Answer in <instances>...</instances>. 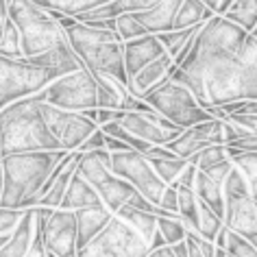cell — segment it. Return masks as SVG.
Wrapping results in <instances>:
<instances>
[{"instance_id":"obj_1","label":"cell","mask_w":257,"mask_h":257,"mask_svg":"<svg viewBox=\"0 0 257 257\" xmlns=\"http://www.w3.org/2000/svg\"><path fill=\"white\" fill-rule=\"evenodd\" d=\"M246 37L224 18H211L196 35L188 59L172 68L170 81L183 85L207 113L211 107L257 100V68L240 57Z\"/></svg>"},{"instance_id":"obj_2","label":"cell","mask_w":257,"mask_h":257,"mask_svg":"<svg viewBox=\"0 0 257 257\" xmlns=\"http://www.w3.org/2000/svg\"><path fill=\"white\" fill-rule=\"evenodd\" d=\"M44 94L18 100L0 111V157L24 155V153L63 151L48 131L42 115Z\"/></svg>"},{"instance_id":"obj_3","label":"cell","mask_w":257,"mask_h":257,"mask_svg":"<svg viewBox=\"0 0 257 257\" xmlns=\"http://www.w3.org/2000/svg\"><path fill=\"white\" fill-rule=\"evenodd\" d=\"M68 155V151L24 153L3 159L5 190L0 207L7 209H35L42 201V188L55 170V166Z\"/></svg>"},{"instance_id":"obj_4","label":"cell","mask_w":257,"mask_h":257,"mask_svg":"<svg viewBox=\"0 0 257 257\" xmlns=\"http://www.w3.org/2000/svg\"><path fill=\"white\" fill-rule=\"evenodd\" d=\"M66 42L89 74H107L120 85H128L124 70V48L115 33L76 22L72 29L66 31Z\"/></svg>"},{"instance_id":"obj_5","label":"cell","mask_w":257,"mask_h":257,"mask_svg":"<svg viewBox=\"0 0 257 257\" xmlns=\"http://www.w3.org/2000/svg\"><path fill=\"white\" fill-rule=\"evenodd\" d=\"M76 175L92 185L100 198V203L111 214H115L120 207H136L149 211V214H155V207L133 185H128L124 179L115 177L111 172V157H109L107 151L81 153Z\"/></svg>"},{"instance_id":"obj_6","label":"cell","mask_w":257,"mask_h":257,"mask_svg":"<svg viewBox=\"0 0 257 257\" xmlns=\"http://www.w3.org/2000/svg\"><path fill=\"white\" fill-rule=\"evenodd\" d=\"M7 16L18 29L24 59L40 57L66 42L59 22L37 7L33 0H7Z\"/></svg>"},{"instance_id":"obj_7","label":"cell","mask_w":257,"mask_h":257,"mask_svg":"<svg viewBox=\"0 0 257 257\" xmlns=\"http://www.w3.org/2000/svg\"><path fill=\"white\" fill-rule=\"evenodd\" d=\"M142 100L155 113L164 115L168 122H172V124L179 128H183V131L201 124V122L214 120L207 111H203V109L198 107L194 96L175 81H166L164 85H159L157 89H153L151 94H146Z\"/></svg>"},{"instance_id":"obj_8","label":"cell","mask_w":257,"mask_h":257,"mask_svg":"<svg viewBox=\"0 0 257 257\" xmlns=\"http://www.w3.org/2000/svg\"><path fill=\"white\" fill-rule=\"evenodd\" d=\"M53 81L55 76L48 70L35 68L27 59L0 57V111L18 100L40 94Z\"/></svg>"},{"instance_id":"obj_9","label":"cell","mask_w":257,"mask_h":257,"mask_svg":"<svg viewBox=\"0 0 257 257\" xmlns=\"http://www.w3.org/2000/svg\"><path fill=\"white\" fill-rule=\"evenodd\" d=\"M149 253L151 248L144 237L118 216H111L105 229L81 248L76 257H146Z\"/></svg>"},{"instance_id":"obj_10","label":"cell","mask_w":257,"mask_h":257,"mask_svg":"<svg viewBox=\"0 0 257 257\" xmlns=\"http://www.w3.org/2000/svg\"><path fill=\"white\" fill-rule=\"evenodd\" d=\"M42 94L46 105L63 109V111L83 113V111H89V109H98L96 83L85 68L74 74H68L53 81L46 89H42Z\"/></svg>"},{"instance_id":"obj_11","label":"cell","mask_w":257,"mask_h":257,"mask_svg":"<svg viewBox=\"0 0 257 257\" xmlns=\"http://www.w3.org/2000/svg\"><path fill=\"white\" fill-rule=\"evenodd\" d=\"M109 157H111V172L113 175L124 179L128 185H133V188L153 205V207H157L168 185L162 183V179H159L157 172L153 170L149 159L136 151L111 153Z\"/></svg>"},{"instance_id":"obj_12","label":"cell","mask_w":257,"mask_h":257,"mask_svg":"<svg viewBox=\"0 0 257 257\" xmlns=\"http://www.w3.org/2000/svg\"><path fill=\"white\" fill-rule=\"evenodd\" d=\"M35 216L42 222V237L46 253L55 257H76V220L74 211L35 207Z\"/></svg>"},{"instance_id":"obj_13","label":"cell","mask_w":257,"mask_h":257,"mask_svg":"<svg viewBox=\"0 0 257 257\" xmlns=\"http://www.w3.org/2000/svg\"><path fill=\"white\" fill-rule=\"evenodd\" d=\"M40 109H42V115H44V122H46L48 131L53 133V138L61 144V149L68 153L79 151L81 144L98 128L83 113L63 111V109L50 107L46 102H42Z\"/></svg>"},{"instance_id":"obj_14","label":"cell","mask_w":257,"mask_h":257,"mask_svg":"<svg viewBox=\"0 0 257 257\" xmlns=\"http://www.w3.org/2000/svg\"><path fill=\"white\" fill-rule=\"evenodd\" d=\"M120 124L124 126L131 136H136L138 140H142V142L151 144V146H166L183 133V128L175 126L172 122H168L164 115H159L155 111H151V113L126 111L124 118L120 120Z\"/></svg>"},{"instance_id":"obj_15","label":"cell","mask_w":257,"mask_h":257,"mask_svg":"<svg viewBox=\"0 0 257 257\" xmlns=\"http://www.w3.org/2000/svg\"><path fill=\"white\" fill-rule=\"evenodd\" d=\"M224 227L257 250V203L250 196H224Z\"/></svg>"},{"instance_id":"obj_16","label":"cell","mask_w":257,"mask_h":257,"mask_svg":"<svg viewBox=\"0 0 257 257\" xmlns=\"http://www.w3.org/2000/svg\"><path fill=\"white\" fill-rule=\"evenodd\" d=\"M79 159H81V153L74 151V153H68L55 166V170L50 172V177L46 179V183L42 188V201L37 207H44V209L61 207L63 196H66V192L70 188V181H72V177L76 175V168H79Z\"/></svg>"},{"instance_id":"obj_17","label":"cell","mask_w":257,"mask_h":257,"mask_svg":"<svg viewBox=\"0 0 257 257\" xmlns=\"http://www.w3.org/2000/svg\"><path fill=\"white\" fill-rule=\"evenodd\" d=\"M124 48V70H126V79H133L140 70H144L146 66H151L153 61H157L162 55H166V50L162 48V44L155 35H144L140 40H131L122 44Z\"/></svg>"},{"instance_id":"obj_18","label":"cell","mask_w":257,"mask_h":257,"mask_svg":"<svg viewBox=\"0 0 257 257\" xmlns=\"http://www.w3.org/2000/svg\"><path fill=\"white\" fill-rule=\"evenodd\" d=\"M172 68H175V61H172V57L162 55L157 61H153L151 66H146L144 70H140V72L133 76V79H128L126 92L142 100L146 94H151L153 89H157L159 85H164L166 81H170Z\"/></svg>"},{"instance_id":"obj_19","label":"cell","mask_w":257,"mask_h":257,"mask_svg":"<svg viewBox=\"0 0 257 257\" xmlns=\"http://www.w3.org/2000/svg\"><path fill=\"white\" fill-rule=\"evenodd\" d=\"M181 0H155L151 9L142 11V14H133L136 20L142 24V29L146 31V35H164L172 31L175 24V16L179 11Z\"/></svg>"},{"instance_id":"obj_20","label":"cell","mask_w":257,"mask_h":257,"mask_svg":"<svg viewBox=\"0 0 257 257\" xmlns=\"http://www.w3.org/2000/svg\"><path fill=\"white\" fill-rule=\"evenodd\" d=\"M29 63H33L35 68H42V70H48L50 74L57 79L61 76H68V74H74L83 70V63L79 61V57L72 53V48L68 46V42H63L61 46H57L48 53H44L40 57H33V59H27Z\"/></svg>"},{"instance_id":"obj_21","label":"cell","mask_w":257,"mask_h":257,"mask_svg":"<svg viewBox=\"0 0 257 257\" xmlns=\"http://www.w3.org/2000/svg\"><path fill=\"white\" fill-rule=\"evenodd\" d=\"M111 211L105 205H96V207L79 209L74 211V220H76V250L85 248L96 235L105 229V224L111 220Z\"/></svg>"},{"instance_id":"obj_22","label":"cell","mask_w":257,"mask_h":257,"mask_svg":"<svg viewBox=\"0 0 257 257\" xmlns=\"http://www.w3.org/2000/svg\"><path fill=\"white\" fill-rule=\"evenodd\" d=\"M35 227H37L35 209H27L20 224L11 233V240L0 248V257H27L31 244H33V237H35Z\"/></svg>"},{"instance_id":"obj_23","label":"cell","mask_w":257,"mask_h":257,"mask_svg":"<svg viewBox=\"0 0 257 257\" xmlns=\"http://www.w3.org/2000/svg\"><path fill=\"white\" fill-rule=\"evenodd\" d=\"M96 83V94H98V109H113V111H124L126 102V87L120 85L118 81H113L107 74H92Z\"/></svg>"},{"instance_id":"obj_24","label":"cell","mask_w":257,"mask_h":257,"mask_svg":"<svg viewBox=\"0 0 257 257\" xmlns=\"http://www.w3.org/2000/svg\"><path fill=\"white\" fill-rule=\"evenodd\" d=\"M96 205H102L96 190L89 185L85 179H81L79 175L72 177L70 181V188L63 196V203L61 207L63 211H79V209H87V207H96Z\"/></svg>"},{"instance_id":"obj_25","label":"cell","mask_w":257,"mask_h":257,"mask_svg":"<svg viewBox=\"0 0 257 257\" xmlns=\"http://www.w3.org/2000/svg\"><path fill=\"white\" fill-rule=\"evenodd\" d=\"M194 194L203 205L214 211L216 216L224 218V188L220 183H216L214 179H209L205 172L198 170L196 181H194Z\"/></svg>"},{"instance_id":"obj_26","label":"cell","mask_w":257,"mask_h":257,"mask_svg":"<svg viewBox=\"0 0 257 257\" xmlns=\"http://www.w3.org/2000/svg\"><path fill=\"white\" fill-rule=\"evenodd\" d=\"M113 216H118L120 220H124L133 231H138V233L144 237V242L151 246L153 235H155V231H157L155 214H149V211H142V209H136V207H120Z\"/></svg>"},{"instance_id":"obj_27","label":"cell","mask_w":257,"mask_h":257,"mask_svg":"<svg viewBox=\"0 0 257 257\" xmlns=\"http://www.w3.org/2000/svg\"><path fill=\"white\" fill-rule=\"evenodd\" d=\"M222 18L250 35L257 27V0H233Z\"/></svg>"},{"instance_id":"obj_28","label":"cell","mask_w":257,"mask_h":257,"mask_svg":"<svg viewBox=\"0 0 257 257\" xmlns=\"http://www.w3.org/2000/svg\"><path fill=\"white\" fill-rule=\"evenodd\" d=\"M177 198H179V220L185 224V229L192 233H198L201 227V209H198V198L194 194V190L188 188H177Z\"/></svg>"},{"instance_id":"obj_29","label":"cell","mask_w":257,"mask_h":257,"mask_svg":"<svg viewBox=\"0 0 257 257\" xmlns=\"http://www.w3.org/2000/svg\"><path fill=\"white\" fill-rule=\"evenodd\" d=\"M203 14H205V0H181L172 31H185V29H194L198 24H205Z\"/></svg>"},{"instance_id":"obj_30","label":"cell","mask_w":257,"mask_h":257,"mask_svg":"<svg viewBox=\"0 0 257 257\" xmlns=\"http://www.w3.org/2000/svg\"><path fill=\"white\" fill-rule=\"evenodd\" d=\"M229 159L233 162V166H237V168L242 170V175L248 183L250 198L257 203V153H233V151H229Z\"/></svg>"},{"instance_id":"obj_31","label":"cell","mask_w":257,"mask_h":257,"mask_svg":"<svg viewBox=\"0 0 257 257\" xmlns=\"http://www.w3.org/2000/svg\"><path fill=\"white\" fill-rule=\"evenodd\" d=\"M203 24H198L194 29H185V31H170V33H164V35H157L159 44H162V48L166 50V55L172 57V61H175V57L181 53V48L188 44L190 40H194V37L201 33Z\"/></svg>"},{"instance_id":"obj_32","label":"cell","mask_w":257,"mask_h":257,"mask_svg":"<svg viewBox=\"0 0 257 257\" xmlns=\"http://www.w3.org/2000/svg\"><path fill=\"white\" fill-rule=\"evenodd\" d=\"M157 229H159V233H162V237H164L166 246H177V244L185 242V237H188V229H185V224L179 220V216L157 218Z\"/></svg>"},{"instance_id":"obj_33","label":"cell","mask_w":257,"mask_h":257,"mask_svg":"<svg viewBox=\"0 0 257 257\" xmlns=\"http://www.w3.org/2000/svg\"><path fill=\"white\" fill-rule=\"evenodd\" d=\"M149 159V157H146ZM153 170L157 172V177L162 179L164 185H175L179 181V177H181V172L185 170V166H188V162L185 159H149Z\"/></svg>"},{"instance_id":"obj_34","label":"cell","mask_w":257,"mask_h":257,"mask_svg":"<svg viewBox=\"0 0 257 257\" xmlns=\"http://www.w3.org/2000/svg\"><path fill=\"white\" fill-rule=\"evenodd\" d=\"M224 162H229V151L224 144H214L209 149H205L203 153H198L196 157L190 159V164H194L198 170H209V168H216Z\"/></svg>"},{"instance_id":"obj_35","label":"cell","mask_w":257,"mask_h":257,"mask_svg":"<svg viewBox=\"0 0 257 257\" xmlns=\"http://www.w3.org/2000/svg\"><path fill=\"white\" fill-rule=\"evenodd\" d=\"M0 57H7V59H24L22 57V46H20V35L18 29L14 27V22L7 20L0 35Z\"/></svg>"},{"instance_id":"obj_36","label":"cell","mask_w":257,"mask_h":257,"mask_svg":"<svg viewBox=\"0 0 257 257\" xmlns=\"http://www.w3.org/2000/svg\"><path fill=\"white\" fill-rule=\"evenodd\" d=\"M198 209H201V227H198V233H196V235H201L203 240H207V242L214 244L218 231L224 227L222 218L216 216L214 211H211L207 205H203L201 201H198Z\"/></svg>"},{"instance_id":"obj_37","label":"cell","mask_w":257,"mask_h":257,"mask_svg":"<svg viewBox=\"0 0 257 257\" xmlns=\"http://www.w3.org/2000/svg\"><path fill=\"white\" fill-rule=\"evenodd\" d=\"M115 35L120 37V42H131V40H140V37L146 35V31L142 29V24L136 20L133 14H126V16H120L115 20Z\"/></svg>"},{"instance_id":"obj_38","label":"cell","mask_w":257,"mask_h":257,"mask_svg":"<svg viewBox=\"0 0 257 257\" xmlns=\"http://www.w3.org/2000/svg\"><path fill=\"white\" fill-rule=\"evenodd\" d=\"M224 196H250L248 183L237 166H233L227 179H224Z\"/></svg>"},{"instance_id":"obj_39","label":"cell","mask_w":257,"mask_h":257,"mask_svg":"<svg viewBox=\"0 0 257 257\" xmlns=\"http://www.w3.org/2000/svg\"><path fill=\"white\" fill-rule=\"evenodd\" d=\"M227 255L229 257H257V250L253 244H248L244 237L235 235L229 231V244H227Z\"/></svg>"},{"instance_id":"obj_40","label":"cell","mask_w":257,"mask_h":257,"mask_svg":"<svg viewBox=\"0 0 257 257\" xmlns=\"http://www.w3.org/2000/svg\"><path fill=\"white\" fill-rule=\"evenodd\" d=\"M24 216V211L20 209H7L0 207V235H11L16 231V227L20 224Z\"/></svg>"},{"instance_id":"obj_41","label":"cell","mask_w":257,"mask_h":257,"mask_svg":"<svg viewBox=\"0 0 257 257\" xmlns=\"http://www.w3.org/2000/svg\"><path fill=\"white\" fill-rule=\"evenodd\" d=\"M157 209H162V211H166V214H170V216H177V211H179L177 185H168V188H166L162 201H159V205H157Z\"/></svg>"},{"instance_id":"obj_42","label":"cell","mask_w":257,"mask_h":257,"mask_svg":"<svg viewBox=\"0 0 257 257\" xmlns=\"http://www.w3.org/2000/svg\"><path fill=\"white\" fill-rule=\"evenodd\" d=\"M105 133L100 131V128H96V131L89 136L85 142L81 144V149L79 153H94V151H105Z\"/></svg>"},{"instance_id":"obj_43","label":"cell","mask_w":257,"mask_h":257,"mask_svg":"<svg viewBox=\"0 0 257 257\" xmlns=\"http://www.w3.org/2000/svg\"><path fill=\"white\" fill-rule=\"evenodd\" d=\"M35 222H37V227H35V237H33V244H31V248H29V253L27 257H46V248H44V237H42V222L37 220V216H35Z\"/></svg>"},{"instance_id":"obj_44","label":"cell","mask_w":257,"mask_h":257,"mask_svg":"<svg viewBox=\"0 0 257 257\" xmlns=\"http://www.w3.org/2000/svg\"><path fill=\"white\" fill-rule=\"evenodd\" d=\"M196 175H198V168L194 164H190L185 166V170L181 172V177H179V181L175 183L177 188H188V190H194V181H196Z\"/></svg>"},{"instance_id":"obj_45","label":"cell","mask_w":257,"mask_h":257,"mask_svg":"<svg viewBox=\"0 0 257 257\" xmlns=\"http://www.w3.org/2000/svg\"><path fill=\"white\" fill-rule=\"evenodd\" d=\"M231 168H233V162H224V164H220V166H216V168H209V170H205V175H207L209 179H214L216 183H220L222 188H224V179H227V175L231 172ZM203 172V170H201Z\"/></svg>"},{"instance_id":"obj_46","label":"cell","mask_w":257,"mask_h":257,"mask_svg":"<svg viewBox=\"0 0 257 257\" xmlns=\"http://www.w3.org/2000/svg\"><path fill=\"white\" fill-rule=\"evenodd\" d=\"M126 111H113V109H98V118H96V124L105 126V124H111V122H120L124 118Z\"/></svg>"},{"instance_id":"obj_47","label":"cell","mask_w":257,"mask_h":257,"mask_svg":"<svg viewBox=\"0 0 257 257\" xmlns=\"http://www.w3.org/2000/svg\"><path fill=\"white\" fill-rule=\"evenodd\" d=\"M231 122H235V124H240L244 128H248L250 133H255L257 136V115H229Z\"/></svg>"},{"instance_id":"obj_48","label":"cell","mask_w":257,"mask_h":257,"mask_svg":"<svg viewBox=\"0 0 257 257\" xmlns=\"http://www.w3.org/2000/svg\"><path fill=\"white\" fill-rule=\"evenodd\" d=\"M144 157H149V159H175V155H172L166 146H153Z\"/></svg>"},{"instance_id":"obj_49","label":"cell","mask_w":257,"mask_h":257,"mask_svg":"<svg viewBox=\"0 0 257 257\" xmlns=\"http://www.w3.org/2000/svg\"><path fill=\"white\" fill-rule=\"evenodd\" d=\"M227 244H229V229H227V227H222L220 231H218L216 240H214V246H216V248L227 250Z\"/></svg>"},{"instance_id":"obj_50","label":"cell","mask_w":257,"mask_h":257,"mask_svg":"<svg viewBox=\"0 0 257 257\" xmlns=\"http://www.w3.org/2000/svg\"><path fill=\"white\" fill-rule=\"evenodd\" d=\"M9 16H7V0H0V35H3V29L7 24Z\"/></svg>"},{"instance_id":"obj_51","label":"cell","mask_w":257,"mask_h":257,"mask_svg":"<svg viewBox=\"0 0 257 257\" xmlns=\"http://www.w3.org/2000/svg\"><path fill=\"white\" fill-rule=\"evenodd\" d=\"M172 248V255L175 257H190V250H188V244L181 242V244H177V246H170Z\"/></svg>"},{"instance_id":"obj_52","label":"cell","mask_w":257,"mask_h":257,"mask_svg":"<svg viewBox=\"0 0 257 257\" xmlns=\"http://www.w3.org/2000/svg\"><path fill=\"white\" fill-rule=\"evenodd\" d=\"M146 257H175L172 255V248L170 246H164V248H157V250H151Z\"/></svg>"},{"instance_id":"obj_53","label":"cell","mask_w":257,"mask_h":257,"mask_svg":"<svg viewBox=\"0 0 257 257\" xmlns=\"http://www.w3.org/2000/svg\"><path fill=\"white\" fill-rule=\"evenodd\" d=\"M185 244H188L190 257H201V253H198V248H196V244H194V240H192V237H190V233H188V237H185Z\"/></svg>"},{"instance_id":"obj_54","label":"cell","mask_w":257,"mask_h":257,"mask_svg":"<svg viewBox=\"0 0 257 257\" xmlns=\"http://www.w3.org/2000/svg\"><path fill=\"white\" fill-rule=\"evenodd\" d=\"M3 190H5V175H3V162H0V198H3Z\"/></svg>"},{"instance_id":"obj_55","label":"cell","mask_w":257,"mask_h":257,"mask_svg":"<svg viewBox=\"0 0 257 257\" xmlns=\"http://www.w3.org/2000/svg\"><path fill=\"white\" fill-rule=\"evenodd\" d=\"M250 35H253V37H255V40H257V27L253 29V33H250Z\"/></svg>"},{"instance_id":"obj_56","label":"cell","mask_w":257,"mask_h":257,"mask_svg":"<svg viewBox=\"0 0 257 257\" xmlns=\"http://www.w3.org/2000/svg\"><path fill=\"white\" fill-rule=\"evenodd\" d=\"M46 257H55V255H50V253H48V255H46Z\"/></svg>"},{"instance_id":"obj_57","label":"cell","mask_w":257,"mask_h":257,"mask_svg":"<svg viewBox=\"0 0 257 257\" xmlns=\"http://www.w3.org/2000/svg\"><path fill=\"white\" fill-rule=\"evenodd\" d=\"M0 162H3V157H0Z\"/></svg>"}]
</instances>
